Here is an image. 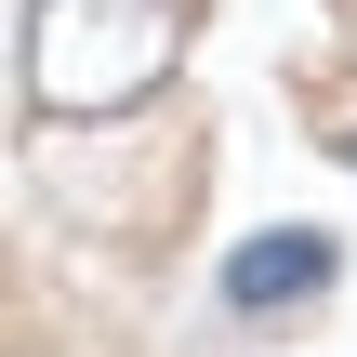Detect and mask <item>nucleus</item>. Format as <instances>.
I'll return each mask as SVG.
<instances>
[{"instance_id":"1","label":"nucleus","mask_w":357,"mask_h":357,"mask_svg":"<svg viewBox=\"0 0 357 357\" xmlns=\"http://www.w3.org/2000/svg\"><path fill=\"white\" fill-rule=\"evenodd\" d=\"M185 66V0H26V106L119 119Z\"/></svg>"},{"instance_id":"2","label":"nucleus","mask_w":357,"mask_h":357,"mask_svg":"<svg viewBox=\"0 0 357 357\" xmlns=\"http://www.w3.org/2000/svg\"><path fill=\"white\" fill-rule=\"evenodd\" d=\"M318 278H331V238H318V225H265V238L225 252V305H238V318H278V305H305Z\"/></svg>"}]
</instances>
